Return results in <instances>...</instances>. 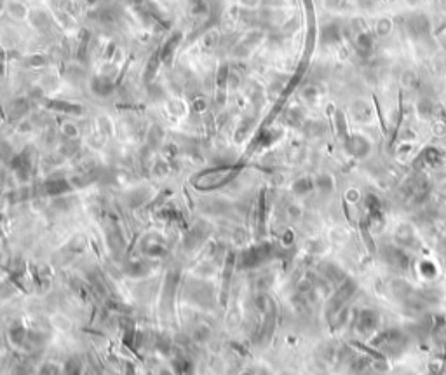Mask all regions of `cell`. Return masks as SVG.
I'll use <instances>...</instances> for the list:
<instances>
[{
    "label": "cell",
    "instance_id": "1",
    "mask_svg": "<svg viewBox=\"0 0 446 375\" xmlns=\"http://www.w3.org/2000/svg\"><path fill=\"white\" fill-rule=\"evenodd\" d=\"M371 346L389 353V355H398V353H401L403 349H405L406 337L403 332L396 330V328H392V330H384L371 339Z\"/></svg>",
    "mask_w": 446,
    "mask_h": 375
},
{
    "label": "cell",
    "instance_id": "2",
    "mask_svg": "<svg viewBox=\"0 0 446 375\" xmlns=\"http://www.w3.org/2000/svg\"><path fill=\"white\" fill-rule=\"evenodd\" d=\"M356 288H357V285H356V281H354L352 278L343 279V281L338 285V288L335 290V293H333V297L330 299V302H328V316H333L336 311L342 309V307L349 302L350 297L354 295Z\"/></svg>",
    "mask_w": 446,
    "mask_h": 375
},
{
    "label": "cell",
    "instance_id": "3",
    "mask_svg": "<svg viewBox=\"0 0 446 375\" xmlns=\"http://www.w3.org/2000/svg\"><path fill=\"white\" fill-rule=\"evenodd\" d=\"M345 148L350 155L357 159H364L371 152V143L363 134H347L345 136Z\"/></svg>",
    "mask_w": 446,
    "mask_h": 375
},
{
    "label": "cell",
    "instance_id": "4",
    "mask_svg": "<svg viewBox=\"0 0 446 375\" xmlns=\"http://www.w3.org/2000/svg\"><path fill=\"white\" fill-rule=\"evenodd\" d=\"M378 321H380V318H378L377 311L363 309V311H359V314L356 316V330L363 335L371 334V332L377 330Z\"/></svg>",
    "mask_w": 446,
    "mask_h": 375
},
{
    "label": "cell",
    "instance_id": "5",
    "mask_svg": "<svg viewBox=\"0 0 446 375\" xmlns=\"http://www.w3.org/2000/svg\"><path fill=\"white\" fill-rule=\"evenodd\" d=\"M384 258L392 265V267H396V269H401V271H405V269L408 267V255H406L405 248H401V246H396V245L385 246Z\"/></svg>",
    "mask_w": 446,
    "mask_h": 375
},
{
    "label": "cell",
    "instance_id": "6",
    "mask_svg": "<svg viewBox=\"0 0 446 375\" xmlns=\"http://www.w3.org/2000/svg\"><path fill=\"white\" fill-rule=\"evenodd\" d=\"M408 30L412 35L415 37H424V35L429 33V19H427L424 14H412L408 17Z\"/></svg>",
    "mask_w": 446,
    "mask_h": 375
},
{
    "label": "cell",
    "instance_id": "7",
    "mask_svg": "<svg viewBox=\"0 0 446 375\" xmlns=\"http://www.w3.org/2000/svg\"><path fill=\"white\" fill-rule=\"evenodd\" d=\"M321 40H323V44H326V45L338 44V42L342 40V30H340L338 24L336 23L324 24V26L321 28Z\"/></svg>",
    "mask_w": 446,
    "mask_h": 375
},
{
    "label": "cell",
    "instance_id": "8",
    "mask_svg": "<svg viewBox=\"0 0 446 375\" xmlns=\"http://www.w3.org/2000/svg\"><path fill=\"white\" fill-rule=\"evenodd\" d=\"M350 114H352V117L356 119L357 122H368V121H371V117H373V110H371V107L363 100L354 101L352 107H350Z\"/></svg>",
    "mask_w": 446,
    "mask_h": 375
},
{
    "label": "cell",
    "instance_id": "9",
    "mask_svg": "<svg viewBox=\"0 0 446 375\" xmlns=\"http://www.w3.org/2000/svg\"><path fill=\"white\" fill-rule=\"evenodd\" d=\"M396 241L399 243V246L403 248H412V245L417 243V234L413 231L412 225H401V227L396 231Z\"/></svg>",
    "mask_w": 446,
    "mask_h": 375
},
{
    "label": "cell",
    "instance_id": "10",
    "mask_svg": "<svg viewBox=\"0 0 446 375\" xmlns=\"http://www.w3.org/2000/svg\"><path fill=\"white\" fill-rule=\"evenodd\" d=\"M356 49L359 51V54H363V56L370 54V52L373 51V37H371V33H368V31H361V33H357Z\"/></svg>",
    "mask_w": 446,
    "mask_h": 375
},
{
    "label": "cell",
    "instance_id": "11",
    "mask_svg": "<svg viewBox=\"0 0 446 375\" xmlns=\"http://www.w3.org/2000/svg\"><path fill=\"white\" fill-rule=\"evenodd\" d=\"M314 187H316V183H314L309 176H302V178H298L295 183H293V190H295L296 194H300V196H302V194L310 192Z\"/></svg>",
    "mask_w": 446,
    "mask_h": 375
},
{
    "label": "cell",
    "instance_id": "12",
    "mask_svg": "<svg viewBox=\"0 0 446 375\" xmlns=\"http://www.w3.org/2000/svg\"><path fill=\"white\" fill-rule=\"evenodd\" d=\"M316 185H317V189H319V190H323V192L330 194L331 190L335 189V180H333V176H330V175H326V173H323V175L317 176Z\"/></svg>",
    "mask_w": 446,
    "mask_h": 375
},
{
    "label": "cell",
    "instance_id": "13",
    "mask_svg": "<svg viewBox=\"0 0 446 375\" xmlns=\"http://www.w3.org/2000/svg\"><path fill=\"white\" fill-rule=\"evenodd\" d=\"M419 272L427 279H433L436 276V265L433 264V260H420L419 265H417Z\"/></svg>",
    "mask_w": 446,
    "mask_h": 375
},
{
    "label": "cell",
    "instance_id": "14",
    "mask_svg": "<svg viewBox=\"0 0 446 375\" xmlns=\"http://www.w3.org/2000/svg\"><path fill=\"white\" fill-rule=\"evenodd\" d=\"M391 30H392V21L389 19V17H380V19L377 21V33L380 35V37L389 35Z\"/></svg>",
    "mask_w": 446,
    "mask_h": 375
},
{
    "label": "cell",
    "instance_id": "15",
    "mask_svg": "<svg viewBox=\"0 0 446 375\" xmlns=\"http://www.w3.org/2000/svg\"><path fill=\"white\" fill-rule=\"evenodd\" d=\"M417 112L420 114V117H431L434 114V105L429 100H422L417 105Z\"/></svg>",
    "mask_w": 446,
    "mask_h": 375
},
{
    "label": "cell",
    "instance_id": "16",
    "mask_svg": "<svg viewBox=\"0 0 446 375\" xmlns=\"http://www.w3.org/2000/svg\"><path fill=\"white\" fill-rule=\"evenodd\" d=\"M401 80H403V86L410 87V89H413V87L419 86V77H417V73L412 72V70H406V72L403 73Z\"/></svg>",
    "mask_w": 446,
    "mask_h": 375
},
{
    "label": "cell",
    "instance_id": "17",
    "mask_svg": "<svg viewBox=\"0 0 446 375\" xmlns=\"http://www.w3.org/2000/svg\"><path fill=\"white\" fill-rule=\"evenodd\" d=\"M336 126H338V133L342 134V136H347V129H345V115H343V112H336Z\"/></svg>",
    "mask_w": 446,
    "mask_h": 375
},
{
    "label": "cell",
    "instance_id": "18",
    "mask_svg": "<svg viewBox=\"0 0 446 375\" xmlns=\"http://www.w3.org/2000/svg\"><path fill=\"white\" fill-rule=\"evenodd\" d=\"M352 30H356L357 33L366 31V23L363 21V17H356V19H352Z\"/></svg>",
    "mask_w": 446,
    "mask_h": 375
},
{
    "label": "cell",
    "instance_id": "19",
    "mask_svg": "<svg viewBox=\"0 0 446 375\" xmlns=\"http://www.w3.org/2000/svg\"><path fill=\"white\" fill-rule=\"evenodd\" d=\"M317 94H319V91H317L314 86H309L305 91H303V96H305L309 101H314V100H316V98H317Z\"/></svg>",
    "mask_w": 446,
    "mask_h": 375
},
{
    "label": "cell",
    "instance_id": "20",
    "mask_svg": "<svg viewBox=\"0 0 446 375\" xmlns=\"http://www.w3.org/2000/svg\"><path fill=\"white\" fill-rule=\"evenodd\" d=\"M347 199L349 201H357L359 199V192H357L356 189H350L349 192H347Z\"/></svg>",
    "mask_w": 446,
    "mask_h": 375
},
{
    "label": "cell",
    "instance_id": "21",
    "mask_svg": "<svg viewBox=\"0 0 446 375\" xmlns=\"http://www.w3.org/2000/svg\"><path fill=\"white\" fill-rule=\"evenodd\" d=\"M258 2H260V0H242V3L244 5H247V7H254Z\"/></svg>",
    "mask_w": 446,
    "mask_h": 375
},
{
    "label": "cell",
    "instance_id": "22",
    "mask_svg": "<svg viewBox=\"0 0 446 375\" xmlns=\"http://www.w3.org/2000/svg\"><path fill=\"white\" fill-rule=\"evenodd\" d=\"M330 2H335V3H338V2H340V0H330Z\"/></svg>",
    "mask_w": 446,
    "mask_h": 375
}]
</instances>
